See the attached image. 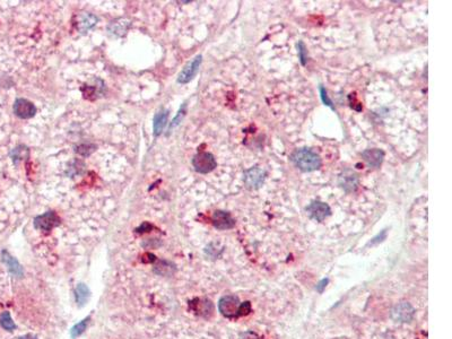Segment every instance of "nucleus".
<instances>
[{"instance_id":"obj_26","label":"nucleus","mask_w":452,"mask_h":339,"mask_svg":"<svg viewBox=\"0 0 452 339\" xmlns=\"http://www.w3.org/2000/svg\"><path fill=\"white\" fill-rule=\"evenodd\" d=\"M250 312H251V304H250V302H248V301H246V302H243V303H241V305H240L238 317L246 316V315H249Z\"/></svg>"},{"instance_id":"obj_6","label":"nucleus","mask_w":452,"mask_h":339,"mask_svg":"<svg viewBox=\"0 0 452 339\" xmlns=\"http://www.w3.org/2000/svg\"><path fill=\"white\" fill-rule=\"evenodd\" d=\"M241 302L238 296L225 295L218 302V310L226 318H238Z\"/></svg>"},{"instance_id":"obj_2","label":"nucleus","mask_w":452,"mask_h":339,"mask_svg":"<svg viewBox=\"0 0 452 339\" xmlns=\"http://www.w3.org/2000/svg\"><path fill=\"white\" fill-rule=\"evenodd\" d=\"M192 165L198 173L206 174L212 172L217 166L216 160L213 154L208 152H200L192 158Z\"/></svg>"},{"instance_id":"obj_10","label":"nucleus","mask_w":452,"mask_h":339,"mask_svg":"<svg viewBox=\"0 0 452 339\" xmlns=\"http://www.w3.org/2000/svg\"><path fill=\"white\" fill-rule=\"evenodd\" d=\"M14 113L20 119H31L37 113V107L26 99H17L14 103Z\"/></svg>"},{"instance_id":"obj_31","label":"nucleus","mask_w":452,"mask_h":339,"mask_svg":"<svg viewBox=\"0 0 452 339\" xmlns=\"http://www.w3.org/2000/svg\"><path fill=\"white\" fill-rule=\"evenodd\" d=\"M18 339H38V338L35 337V336H33V335H25V336L19 337Z\"/></svg>"},{"instance_id":"obj_22","label":"nucleus","mask_w":452,"mask_h":339,"mask_svg":"<svg viewBox=\"0 0 452 339\" xmlns=\"http://www.w3.org/2000/svg\"><path fill=\"white\" fill-rule=\"evenodd\" d=\"M186 113H187V104L184 103L181 105V107H180V110L178 111V115L174 117V119L172 120L171 125H170V130L174 129V128L180 125V122L182 121L184 116H186Z\"/></svg>"},{"instance_id":"obj_11","label":"nucleus","mask_w":452,"mask_h":339,"mask_svg":"<svg viewBox=\"0 0 452 339\" xmlns=\"http://www.w3.org/2000/svg\"><path fill=\"white\" fill-rule=\"evenodd\" d=\"M212 220L214 228L220 231L233 229L235 225V219L232 217V215L228 212H224V210H216L213 214Z\"/></svg>"},{"instance_id":"obj_24","label":"nucleus","mask_w":452,"mask_h":339,"mask_svg":"<svg viewBox=\"0 0 452 339\" xmlns=\"http://www.w3.org/2000/svg\"><path fill=\"white\" fill-rule=\"evenodd\" d=\"M94 151H95V146L91 145V144H83V145H79L78 147H77V150H76L77 153L80 154V155H84V156L91 155V154L93 153Z\"/></svg>"},{"instance_id":"obj_16","label":"nucleus","mask_w":452,"mask_h":339,"mask_svg":"<svg viewBox=\"0 0 452 339\" xmlns=\"http://www.w3.org/2000/svg\"><path fill=\"white\" fill-rule=\"evenodd\" d=\"M168 118V110L161 109L154 118V136H160L165 128Z\"/></svg>"},{"instance_id":"obj_17","label":"nucleus","mask_w":452,"mask_h":339,"mask_svg":"<svg viewBox=\"0 0 452 339\" xmlns=\"http://www.w3.org/2000/svg\"><path fill=\"white\" fill-rule=\"evenodd\" d=\"M90 297V290L85 284H78L76 287V302L79 306H84Z\"/></svg>"},{"instance_id":"obj_14","label":"nucleus","mask_w":452,"mask_h":339,"mask_svg":"<svg viewBox=\"0 0 452 339\" xmlns=\"http://www.w3.org/2000/svg\"><path fill=\"white\" fill-rule=\"evenodd\" d=\"M97 23V17L94 16L93 14L90 13H81L78 15V19H77L76 27L81 33H86L87 31L93 29Z\"/></svg>"},{"instance_id":"obj_29","label":"nucleus","mask_w":452,"mask_h":339,"mask_svg":"<svg viewBox=\"0 0 452 339\" xmlns=\"http://www.w3.org/2000/svg\"><path fill=\"white\" fill-rule=\"evenodd\" d=\"M327 284H328V279H322V280H320V281H319V284L317 285V291L319 292V293H322L323 290L326 289Z\"/></svg>"},{"instance_id":"obj_1","label":"nucleus","mask_w":452,"mask_h":339,"mask_svg":"<svg viewBox=\"0 0 452 339\" xmlns=\"http://www.w3.org/2000/svg\"><path fill=\"white\" fill-rule=\"evenodd\" d=\"M291 162L302 172H313L322 166L320 155L311 148H300L293 152Z\"/></svg>"},{"instance_id":"obj_28","label":"nucleus","mask_w":452,"mask_h":339,"mask_svg":"<svg viewBox=\"0 0 452 339\" xmlns=\"http://www.w3.org/2000/svg\"><path fill=\"white\" fill-rule=\"evenodd\" d=\"M239 339H259V337L253 331H245V332L240 333Z\"/></svg>"},{"instance_id":"obj_23","label":"nucleus","mask_w":452,"mask_h":339,"mask_svg":"<svg viewBox=\"0 0 452 339\" xmlns=\"http://www.w3.org/2000/svg\"><path fill=\"white\" fill-rule=\"evenodd\" d=\"M297 47V53H299V59L302 66H305L307 63V49L303 41H299V43L296 44Z\"/></svg>"},{"instance_id":"obj_12","label":"nucleus","mask_w":452,"mask_h":339,"mask_svg":"<svg viewBox=\"0 0 452 339\" xmlns=\"http://www.w3.org/2000/svg\"><path fill=\"white\" fill-rule=\"evenodd\" d=\"M363 160L370 167H379L384 158V152L379 148H370L362 153Z\"/></svg>"},{"instance_id":"obj_25","label":"nucleus","mask_w":452,"mask_h":339,"mask_svg":"<svg viewBox=\"0 0 452 339\" xmlns=\"http://www.w3.org/2000/svg\"><path fill=\"white\" fill-rule=\"evenodd\" d=\"M319 92H320V97H321V101H322V103L325 104L326 106H329V107H331V109H333V104H332V101L330 100V97L328 96V93H327V91H326V89L325 87H323L322 85H320L319 86Z\"/></svg>"},{"instance_id":"obj_13","label":"nucleus","mask_w":452,"mask_h":339,"mask_svg":"<svg viewBox=\"0 0 452 339\" xmlns=\"http://www.w3.org/2000/svg\"><path fill=\"white\" fill-rule=\"evenodd\" d=\"M2 257H3V261L5 263V265L7 266L9 273L12 274L14 277L20 278V277H22L24 274V270L18 261L15 259L13 256H10L8 251H6V250L3 251Z\"/></svg>"},{"instance_id":"obj_7","label":"nucleus","mask_w":452,"mask_h":339,"mask_svg":"<svg viewBox=\"0 0 452 339\" xmlns=\"http://www.w3.org/2000/svg\"><path fill=\"white\" fill-rule=\"evenodd\" d=\"M415 309L408 302H400L391 311V318L396 322L408 323L414 319Z\"/></svg>"},{"instance_id":"obj_30","label":"nucleus","mask_w":452,"mask_h":339,"mask_svg":"<svg viewBox=\"0 0 452 339\" xmlns=\"http://www.w3.org/2000/svg\"><path fill=\"white\" fill-rule=\"evenodd\" d=\"M152 229V225H150V224H147V223H144L139 229H137V232H139V233H143V232H147L148 230H151Z\"/></svg>"},{"instance_id":"obj_20","label":"nucleus","mask_w":452,"mask_h":339,"mask_svg":"<svg viewBox=\"0 0 452 339\" xmlns=\"http://www.w3.org/2000/svg\"><path fill=\"white\" fill-rule=\"evenodd\" d=\"M0 326H2L5 330L7 331H13L16 329V325L13 321V318L10 316L9 312H4L2 316H0Z\"/></svg>"},{"instance_id":"obj_15","label":"nucleus","mask_w":452,"mask_h":339,"mask_svg":"<svg viewBox=\"0 0 452 339\" xmlns=\"http://www.w3.org/2000/svg\"><path fill=\"white\" fill-rule=\"evenodd\" d=\"M130 26V22L125 18H118L110 23L107 26V31L116 37H122L127 32L128 27Z\"/></svg>"},{"instance_id":"obj_19","label":"nucleus","mask_w":452,"mask_h":339,"mask_svg":"<svg viewBox=\"0 0 452 339\" xmlns=\"http://www.w3.org/2000/svg\"><path fill=\"white\" fill-rule=\"evenodd\" d=\"M154 271H155V273L158 275L170 276L174 273V266L172 264H170L168 261L163 260V261H160V264L155 267Z\"/></svg>"},{"instance_id":"obj_3","label":"nucleus","mask_w":452,"mask_h":339,"mask_svg":"<svg viewBox=\"0 0 452 339\" xmlns=\"http://www.w3.org/2000/svg\"><path fill=\"white\" fill-rule=\"evenodd\" d=\"M267 173L260 166H252L245 170L243 174V181L245 187L250 190H257L263 186L266 180Z\"/></svg>"},{"instance_id":"obj_21","label":"nucleus","mask_w":452,"mask_h":339,"mask_svg":"<svg viewBox=\"0 0 452 339\" xmlns=\"http://www.w3.org/2000/svg\"><path fill=\"white\" fill-rule=\"evenodd\" d=\"M90 319H91V317H87V318H85L84 320H81L80 322L76 323V325L71 328V330H70L71 338L79 337L81 333L86 330V327H87V325H89Z\"/></svg>"},{"instance_id":"obj_27","label":"nucleus","mask_w":452,"mask_h":339,"mask_svg":"<svg viewBox=\"0 0 452 339\" xmlns=\"http://www.w3.org/2000/svg\"><path fill=\"white\" fill-rule=\"evenodd\" d=\"M386 238H387V230H383L381 233H379L376 238H373L372 240H371V242H370L369 244L370 245H374V244H378L379 242H382L383 240H386Z\"/></svg>"},{"instance_id":"obj_8","label":"nucleus","mask_w":452,"mask_h":339,"mask_svg":"<svg viewBox=\"0 0 452 339\" xmlns=\"http://www.w3.org/2000/svg\"><path fill=\"white\" fill-rule=\"evenodd\" d=\"M202 63H203L202 54L194 56L191 61H189V63L184 66V68L182 69L181 73H180V75L178 76V83L187 84L190 80H192L193 77L197 75Z\"/></svg>"},{"instance_id":"obj_18","label":"nucleus","mask_w":452,"mask_h":339,"mask_svg":"<svg viewBox=\"0 0 452 339\" xmlns=\"http://www.w3.org/2000/svg\"><path fill=\"white\" fill-rule=\"evenodd\" d=\"M29 148L24 145H19L17 147H15L14 150L10 153V156H12L14 163H17L18 161H22L24 158H26L29 156Z\"/></svg>"},{"instance_id":"obj_4","label":"nucleus","mask_w":452,"mask_h":339,"mask_svg":"<svg viewBox=\"0 0 452 339\" xmlns=\"http://www.w3.org/2000/svg\"><path fill=\"white\" fill-rule=\"evenodd\" d=\"M338 186L341 187L346 193L355 192L359 186L358 174L351 168H345L344 171L339 173Z\"/></svg>"},{"instance_id":"obj_9","label":"nucleus","mask_w":452,"mask_h":339,"mask_svg":"<svg viewBox=\"0 0 452 339\" xmlns=\"http://www.w3.org/2000/svg\"><path fill=\"white\" fill-rule=\"evenodd\" d=\"M59 224L60 218L54 212H48L43 215H40L34 219V228L40 231H45V232L54 229Z\"/></svg>"},{"instance_id":"obj_5","label":"nucleus","mask_w":452,"mask_h":339,"mask_svg":"<svg viewBox=\"0 0 452 339\" xmlns=\"http://www.w3.org/2000/svg\"><path fill=\"white\" fill-rule=\"evenodd\" d=\"M307 216L316 222H323L331 215V208L328 204L320 202V200H315L309 206L305 208Z\"/></svg>"}]
</instances>
